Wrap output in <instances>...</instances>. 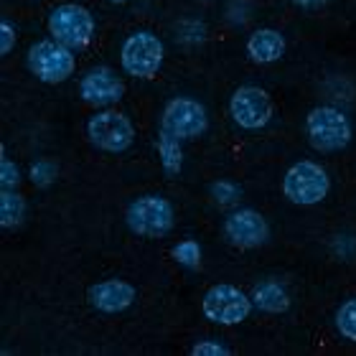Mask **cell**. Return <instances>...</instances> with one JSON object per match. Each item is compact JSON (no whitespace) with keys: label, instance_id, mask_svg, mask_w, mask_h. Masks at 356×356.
<instances>
[{"label":"cell","instance_id":"8992f818","mask_svg":"<svg viewBox=\"0 0 356 356\" xmlns=\"http://www.w3.org/2000/svg\"><path fill=\"white\" fill-rule=\"evenodd\" d=\"M125 219L140 237H163L173 229V207L163 196H140L127 207Z\"/></svg>","mask_w":356,"mask_h":356},{"label":"cell","instance_id":"cb8c5ba5","mask_svg":"<svg viewBox=\"0 0 356 356\" xmlns=\"http://www.w3.org/2000/svg\"><path fill=\"white\" fill-rule=\"evenodd\" d=\"M211 191H214V196L219 201H222V204H229V201H234L237 199V193H239V188L234 184H227V181H219V184H214V188H211Z\"/></svg>","mask_w":356,"mask_h":356},{"label":"cell","instance_id":"d4e9b609","mask_svg":"<svg viewBox=\"0 0 356 356\" xmlns=\"http://www.w3.org/2000/svg\"><path fill=\"white\" fill-rule=\"evenodd\" d=\"M293 3L300 8H318V6H323L326 0H293Z\"/></svg>","mask_w":356,"mask_h":356},{"label":"cell","instance_id":"484cf974","mask_svg":"<svg viewBox=\"0 0 356 356\" xmlns=\"http://www.w3.org/2000/svg\"><path fill=\"white\" fill-rule=\"evenodd\" d=\"M112 3H125V0H112Z\"/></svg>","mask_w":356,"mask_h":356},{"label":"cell","instance_id":"d6986e66","mask_svg":"<svg viewBox=\"0 0 356 356\" xmlns=\"http://www.w3.org/2000/svg\"><path fill=\"white\" fill-rule=\"evenodd\" d=\"M173 257H176L178 262L184 267H191V270H196V267L201 265V247L196 239H184V242H178L176 247H173Z\"/></svg>","mask_w":356,"mask_h":356},{"label":"cell","instance_id":"4fadbf2b","mask_svg":"<svg viewBox=\"0 0 356 356\" xmlns=\"http://www.w3.org/2000/svg\"><path fill=\"white\" fill-rule=\"evenodd\" d=\"M135 300V288L125 280H102L89 288V303L102 313H120Z\"/></svg>","mask_w":356,"mask_h":356},{"label":"cell","instance_id":"7a4b0ae2","mask_svg":"<svg viewBox=\"0 0 356 356\" xmlns=\"http://www.w3.org/2000/svg\"><path fill=\"white\" fill-rule=\"evenodd\" d=\"M49 31L67 49L82 51V49L89 46L92 36H95V18H92L87 8L67 3V6H59L49 15Z\"/></svg>","mask_w":356,"mask_h":356},{"label":"cell","instance_id":"2e32d148","mask_svg":"<svg viewBox=\"0 0 356 356\" xmlns=\"http://www.w3.org/2000/svg\"><path fill=\"white\" fill-rule=\"evenodd\" d=\"M26 216V201L23 196L15 193V188H3L0 193V224L10 229V227H18Z\"/></svg>","mask_w":356,"mask_h":356},{"label":"cell","instance_id":"5b68a950","mask_svg":"<svg viewBox=\"0 0 356 356\" xmlns=\"http://www.w3.org/2000/svg\"><path fill=\"white\" fill-rule=\"evenodd\" d=\"M282 193L288 196L293 204L300 207H311L326 199L328 193V176L318 163L311 161H300L285 173L282 178Z\"/></svg>","mask_w":356,"mask_h":356},{"label":"cell","instance_id":"9c48e42d","mask_svg":"<svg viewBox=\"0 0 356 356\" xmlns=\"http://www.w3.org/2000/svg\"><path fill=\"white\" fill-rule=\"evenodd\" d=\"M89 140L92 145L99 150H107V153H122L133 145L135 140V130L133 122L120 115V112H97L95 118L89 120L87 125Z\"/></svg>","mask_w":356,"mask_h":356},{"label":"cell","instance_id":"9a60e30c","mask_svg":"<svg viewBox=\"0 0 356 356\" xmlns=\"http://www.w3.org/2000/svg\"><path fill=\"white\" fill-rule=\"evenodd\" d=\"M250 298H252V303L265 313H282V311H288V305H290L288 293H285V288H282L277 280L260 282V285L252 290Z\"/></svg>","mask_w":356,"mask_h":356},{"label":"cell","instance_id":"277c9868","mask_svg":"<svg viewBox=\"0 0 356 356\" xmlns=\"http://www.w3.org/2000/svg\"><path fill=\"white\" fill-rule=\"evenodd\" d=\"M29 69L46 84H59L74 74V54L64 44L36 41L29 51Z\"/></svg>","mask_w":356,"mask_h":356},{"label":"cell","instance_id":"ffe728a7","mask_svg":"<svg viewBox=\"0 0 356 356\" xmlns=\"http://www.w3.org/2000/svg\"><path fill=\"white\" fill-rule=\"evenodd\" d=\"M0 184H3V188H15L21 184V171L13 161H8L6 153H3V163H0Z\"/></svg>","mask_w":356,"mask_h":356},{"label":"cell","instance_id":"7402d4cb","mask_svg":"<svg viewBox=\"0 0 356 356\" xmlns=\"http://www.w3.org/2000/svg\"><path fill=\"white\" fill-rule=\"evenodd\" d=\"M193 356H229V349L219 341H201L191 349Z\"/></svg>","mask_w":356,"mask_h":356},{"label":"cell","instance_id":"7c38bea8","mask_svg":"<svg viewBox=\"0 0 356 356\" xmlns=\"http://www.w3.org/2000/svg\"><path fill=\"white\" fill-rule=\"evenodd\" d=\"M79 95L84 97V102L95 104V107H110L122 99L125 84L110 67H97L82 76Z\"/></svg>","mask_w":356,"mask_h":356},{"label":"cell","instance_id":"ac0fdd59","mask_svg":"<svg viewBox=\"0 0 356 356\" xmlns=\"http://www.w3.org/2000/svg\"><path fill=\"white\" fill-rule=\"evenodd\" d=\"M336 328L341 331V336H346L349 341H356V298L346 300L336 313Z\"/></svg>","mask_w":356,"mask_h":356},{"label":"cell","instance_id":"e0dca14e","mask_svg":"<svg viewBox=\"0 0 356 356\" xmlns=\"http://www.w3.org/2000/svg\"><path fill=\"white\" fill-rule=\"evenodd\" d=\"M158 153H161V163L168 173H181V165H184V153H181V140L173 138V135L163 133L161 130V138H158Z\"/></svg>","mask_w":356,"mask_h":356},{"label":"cell","instance_id":"3957f363","mask_svg":"<svg viewBox=\"0 0 356 356\" xmlns=\"http://www.w3.org/2000/svg\"><path fill=\"white\" fill-rule=\"evenodd\" d=\"M120 61L130 76L150 79L158 74V69L163 64V44L148 31H138L133 36H127V41L122 44Z\"/></svg>","mask_w":356,"mask_h":356},{"label":"cell","instance_id":"44dd1931","mask_svg":"<svg viewBox=\"0 0 356 356\" xmlns=\"http://www.w3.org/2000/svg\"><path fill=\"white\" fill-rule=\"evenodd\" d=\"M31 176H33V184L36 186H49L56 178V165L49 163V161H41V163L33 165Z\"/></svg>","mask_w":356,"mask_h":356},{"label":"cell","instance_id":"52a82bcc","mask_svg":"<svg viewBox=\"0 0 356 356\" xmlns=\"http://www.w3.org/2000/svg\"><path fill=\"white\" fill-rule=\"evenodd\" d=\"M252 298L245 296L234 285H214L207 290V296L201 300L204 316L222 326H234L239 321H245L252 311Z\"/></svg>","mask_w":356,"mask_h":356},{"label":"cell","instance_id":"5bb4252c","mask_svg":"<svg viewBox=\"0 0 356 356\" xmlns=\"http://www.w3.org/2000/svg\"><path fill=\"white\" fill-rule=\"evenodd\" d=\"M247 54L257 64H273V61H277L285 54V38H282L280 31L273 29L254 31L250 41H247Z\"/></svg>","mask_w":356,"mask_h":356},{"label":"cell","instance_id":"6da1fadb","mask_svg":"<svg viewBox=\"0 0 356 356\" xmlns=\"http://www.w3.org/2000/svg\"><path fill=\"white\" fill-rule=\"evenodd\" d=\"M305 133L308 140L321 153H336L349 145L351 125L346 115L336 107H316L305 118Z\"/></svg>","mask_w":356,"mask_h":356},{"label":"cell","instance_id":"30bf717a","mask_svg":"<svg viewBox=\"0 0 356 356\" xmlns=\"http://www.w3.org/2000/svg\"><path fill=\"white\" fill-rule=\"evenodd\" d=\"M229 112L234 122L245 130H260L273 118V102L265 89L239 87L229 99Z\"/></svg>","mask_w":356,"mask_h":356},{"label":"cell","instance_id":"603a6c76","mask_svg":"<svg viewBox=\"0 0 356 356\" xmlns=\"http://www.w3.org/2000/svg\"><path fill=\"white\" fill-rule=\"evenodd\" d=\"M13 46H15V29L8 21H3L0 23V54H3V56L10 54Z\"/></svg>","mask_w":356,"mask_h":356},{"label":"cell","instance_id":"ba28073f","mask_svg":"<svg viewBox=\"0 0 356 356\" xmlns=\"http://www.w3.org/2000/svg\"><path fill=\"white\" fill-rule=\"evenodd\" d=\"M209 120L204 104L188 97H176L165 104L163 118H161V130L178 140H193L207 130Z\"/></svg>","mask_w":356,"mask_h":356},{"label":"cell","instance_id":"8fae6325","mask_svg":"<svg viewBox=\"0 0 356 356\" xmlns=\"http://www.w3.org/2000/svg\"><path fill=\"white\" fill-rule=\"evenodd\" d=\"M224 234L232 245L237 247H260L270 237V227H267L265 216L254 209H239L234 214L227 216L224 222Z\"/></svg>","mask_w":356,"mask_h":356}]
</instances>
